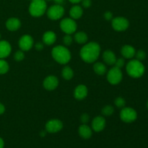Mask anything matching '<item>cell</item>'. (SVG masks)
<instances>
[{
    "mask_svg": "<svg viewBox=\"0 0 148 148\" xmlns=\"http://www.w3.org/2000/svg\"><path fill=\"white\" fill-rule=\"evenodd\" d=\"M101 53L100 45L96 42H90L82 46L79 55L82 60L88 64L94 63L98 59Z\"/></svg>",
    "mask_w": 148,
    "mask_h": 148,
    "instance_id": "obj_1",
    "label": "cell"
},
{
    "mask_svg": "<svg viewBox=\"0 0 148 148\" xmlns=\"http://www.w3.org/2000/svg\"><path fill=\"white\" fill-rule=\"evenodd\" d=\"M52 57L60 64H66L70 61L71 53L69 49L64 46H56L51 51Z\"/></svg>",
    "mask_w": 148,
    "mask_h": 148,
    "instance_id": "obj_2",
    "label": "cell"
},
{
    "mask_svg": "<svg viewBox=\"0 0 148 148\" xmlns=\"http://www.w3.org/2000/svg\"><path fill=\"white\" fill-rule=\"evenodd\" d=\"M127 72L130 77L133 78H139L145 73V66L141 61L132 59L127 63L126 66Z\"/></svg>",
    "mask_w": 148,
    "mask_h": 148,
    "instance_id": "obj_3",
    "label": "cell"
},
{
    "mask_svg": "<svg viewBox=\"0 0 148 148\" xmlns=\"http://www.w3.org/2000/svg\"><path fill=\"white\" fill-rule=\"evenodd\" d=\"M28 10L30 14L33 17H41L47 10L46 0H31Z\"/></svg>",
    "mask_w": 148,
    "mask_h": 148,
    "instance_id": "obj_4",
    "label": "cell"
},
{
    "mask_svg": "<svg viewBox=\"0 0 148 148\" xmlns=\"http://www.w3.org/2000/svg\"><path fill=\"white\" fill-rule=\"evenodd\" d=\"M107 80L111 85H118L121 82L123 78V74L121 69L114 67L111 68L108 72H107Z\"/></svg>",
    "mask_w": 148,
    "mask_h": 148,
    "instance_id": "obj_5",
    "label": "cell"
},
{
    "mask_svg": "<svg viewBox=\"0 0 148 148\" xmlns=\"http://www.w3.org/2000/svg\"><path fill=\"white\" fill-rule=\"evenodd\" d=\"M77 27L76 22L72 18H64L60 22V28L64 33L72 35L75 33Z\"/></svg>",
    "mask_w": 148,
    "mask_h": 148,
    "instance_id": "obj_6",
    "label": "cell"
},
{
    "mask_svg": "<svg viewBox=\"0 0 148 148\" xmlns=\"http://www.w3.org/2000/svg\"><path fill=\"white\" fill-rule=\"evenodd\" d=\"M47 16L52 20H57L62 18L64 14V8L60 4L52 5L46 10Z\"/></svg>",
    "mask_w": 148,
    "mask_h": 148,
    "instance_id": "obj_7",
    "label": "cell"
},
{
    "mask_svg": "<svg viewBox=\"0 0 148 148\" xmlns=\"http://www.w3.org/2000/svg\"><path fill=\"white\" fill-rule=\"evenodd\" d=\"M137 118V114L134 109L130 107L122 108L120 112V119L125 123H132Z\"/></svg>",
    "mask_w": 148,
    "mask_h": 148,
    "instance_id": "obj_8",
    "label": "cell"
},
{
    "mask_svg": "<svg viewBox=\"0 0 148 148\" xmlns=\"http://www.w3.org/2000/svg\"><path fill=\"white\" fill-rule=\"evenodd\" d=\"M111 25L116 31H124L130 26V22L125 17H116L111 20Z\"/></svg>",
    "mask_w": 148,
    "mask_h": 148,
    "instance_id": "obj_9",
    "label": "cell"
},
{
    "mask_svg": "<svg viewBox=\"0 0 148 148\" xmlns=\"http://www.w3.org/2000/svg\"><path fill=\"white\" fill-rule=\"evenodd\" d=\"M63 128V123L59 119H51L46 124V131L49 133H56Z\"/></svg>",
    "mask_w": 148,
    "mask_h": 148,
    "instance_id": "obj_10",
    "label": "cell"
},
{
    "mask_svg": "<svg viewBox=\"0 0 148 148\" xmlns=\"http://www.w3.org/2000/svg\"><path fill=\"white\" fill-rule=\"evenodd\" d=\"M19 47L23 51H27L33 46V39L30 35H24L19 40Z\"/></svg>",
    "mask_w": 148,
    "mask_h": 148,
    "instance_id": "obj_11",
    "label": "cell"
},
{
    "mask_svg": "<svg viewBox=\"0 0 148 148\" xmlns=\"http://www.w3.org/2000/svg\"><path fill=\"white\" fill-rule=\"evenodd\" d=\"M59 85V79L56 77L50 75L44 79L43 82V86L47 90H53Z\"/></svg>",
    "mask_w": 148,
    "mask_h": 148,
    "instance_id": "obj_12",
    "label": "cell"
},
{
    "mask_svg": "<svg viewBox=\"0 0 148 148\" xmlns=\"http://www.w3.org/2000/svg\"><path fill=\"white\" fill-rule=\"evenodd\" d=\"M106 121L104 117L101 116L95 117L92 121V130L95 132H100L105 129Z\"/></svg>",
    "mask_w": 148,
    "mask_h": 148,
    "instance_id": "obj_13",
    "label": "cell"
},
{
    "mask_svg": "<svg viewBox=\"0 0 148 148\" xmlns=\"http://www.w3.org/2000/svg\"><path fill=\"white\" fill-rule=\"evenodd\" d=\"M12 46L7 40H0V59H5L10 56Z\"/></svg>",
    "mask_w": 148,
    "mask_h": 148,
    "instance_id": "obj_14",
    "label": "cell"
},
{
    "mask_svg": "<svg viewBox=\"0 0 148 148\" xmlns=\"http://www.w3.org/2000/svg\"><path fill=\"white\" fill-rule=\"evenodd\" d=\"M88 93V90L85 85H79L76 87L74 91V96L77 100H81L85 99L87 97Z\"/></svg>",
    "mask_w": 148,
    "mask_h": 148,
    "instance_id": "obj_15",
    "label": "cell"
},
{
    "mask_svg": "<svg viewBox=\"0 0 148 148\" xmlns=\"http://www.w3.org/2000/svg\"><path fill=\"white\" fill-rule=\"evenodd\" d=\"M21 27V22L18 18L11 17L6 22V27L10 31H16Z\"/></svg>",
    "mask_w": 148,
    "mask_h": 148,
    "instance_id": "obj_16",
    "label": "cell"
},
{
    "mask_svg": "<svg viewBox=\"0 0 148 148\" xmlns=\"http://www.w3.org/2000/svg\"><path fill=\"white\" fill-rule=\"evenodd\" d=\"M42 39H43V43L45 45L51 46L56 42V35L54 32L49 30V31H46L43 33Z\"/></svg>",
    "mask_w": 148,
    "mask_h": 148,
    "instance_id": "obj_17",
    "label": "cell"
},
{
    "mask_svg": "<svg viewBox=\"0 0 148 148\" xmlns=\"http://www.w3.org/2000/svg\"><path fill=\"white\" fill-rule=\"evenodd\" d=\"M78 133L82 138L85 140L90 139L92 135V130L87 124H82L78 129Z\"/></svg>",
    "mask_w": 148,
    "mask_h": 148,
    "instance_id": "obj_18",
    "label": "cell"
},
{
    "mask_svg": "<svg viewBox=\"0 0 148 148\" xmlns=\"http://www.w3.org/2000/svg\"><path fill=\"white\" fill-rule=\"evenodd\" d=\"M121 55L124 56L125 59H132L134 56H135L136 50L133 46L130 45H124L121 50Z\"/></svg>",
    "mask_w": 148,
    "mask_h": 148,
    "instance_id": "obj_19",
    "label": "cell"
},
{
    "mask_svg": "<svg viewBox=\"0 0 148 148\" xmlns=\"http://www.w3.org/2000/svg\"><path fill=\"white\" fill-rule=\"evenodd\" d=\"M103 59L107 64L114 65L116 60V56L112 51L106 50L103 53Z\"/></svg>",
    "mask_w": 148,
    "mask_h": 148,
    "instance_id": "obj_20",
    "label": "cell"
},
{
    "mask_svg": "<svg viewBox=\"0 0 148 148\" xmlns=\"http://www.w3.org/2000/svg\"><path fill=\"white\" fill-rule=\"evenodd\" d=\"M83 14V10L81 6L74 5L72 7V8L69 10V15H70L71 18L74 19V20H77L79 19Z\"/></svg>",
    "mask_w": 148,
    "mask_h": 148,
    "instance_id": "obj_21",
    "label": "cell"
},
{
    "mask_svg": "<svg viewBox=\"0 0 148 148\" xmlns=\"http://www.w3.org/2000/svg\"><path fill=\"white\" fill-rule=\"evenodd\" d=\"M93 69L95 73L98 75H103L107 72L106 65L101 62H95L93 65Z\"/></svg>",
    "mask_w": 148,
    "mask_h": 148,
    "instance_id": "obj_22",
    "label": "cell"
},
{
    "mask_svg": "<svg viewBox=\"0 0 148 148\" xmlns=\"http://www.w3.org/2000/svg\"><path fill=\"white\" fill-rule=\"evenodd\" d=\"M74 39H75V40L77 43H79V44H85L88 41V35L85 32L79 31L75 33V36H74Z\"/></svg>",
    "mask_w": 148,
    "mask_h": 148,
    "instance_id": "obj_23",
    "label": "cell"
},
{
    "mask_svg": "<svg viewBox=\"0 0 148 148\" xmlns=\"http://www.w3.org/2000/svg\"><path fill=\"white\" fill-rule=\"evenodd\" d=\"M62 75L63 78L66 80H70L74 76V72L72 69L69 66H64L62 71Z\"/></svg>",
    "mask_w": 148,
    "mask_h": 148,
    "instance_id": "obj_24",
    "label": "cell"
},
{
    "mask_svg": "<svg viewBox=\"0 0 148 148\" xmlns=\"http://www.w3.org/2000/svg\"><path fill=\"white\" fill-rule=\"evenodd\" d=\"M10 69L9 64L4 59H0V75H4Z\"/></svg>",
    "mask_w": 148,
    "mask_h": 148,
    "instance_id": "obj_25",
    "label": "cell"
},
{
    "mask_svg": "<svg viewBox=\"0 0 148 148\" xmlns=\"http://www.w3.org/2000/svg\"><path fill=\"white\" fill-rule=\"evenodd\" d=\"M114 111V107H113L112 106L108 105V106H104L103 108H102L101 112H102V114L103 116H110L112 115Z\"/></svg>",
    "mask_w": 148,
    "mask_h": 148,
    "instance_id": "obj_26",
    "label": "cell"
},
{
    "mask_svg": "<svg viewBox=\"0 0 148 148\" xmlns=\"http://www.w3.org/2000/svg\"><path fill=\"white\" fill-rule=\"evenodd\" d=\"M114 103H115L116 106L118 107V108H121L124 107V106H125L126 104V101L123 98H121V97H118V98H116L115 101H114Z\"/></svg>",
    "mask_w": 148,
    "mask_h": 148,
    "instance_id": "obj_27",
    "label": "cell"
},
{
    "mask_svg": "<svg viewBox=\"0 0 148 148\" xmlns=\"http://www.w3.org/2000/svg\"><path fill=\"white\" fill-rule=\"evenodd\" d=\"M25 58V54L24 51H23L22 50H19L17 51H16L14 54V60L17 61V62H21Z\"/></svg>",
    "mask_w": 148,
    "mask_h": 148,
    "instance_id": "obj_28",
    "label": "cell"
},
{
    "mask_svg": "<svg viewBox=\"0 0 148 148\" xmlns=\"http://www.w3.org/2000/svg\"><path fill=\"white\" fill-rule=\"evenodd\" d=\"M63 42L65 46H69L72 44V42H73V38H72V37L71 36V35L66 34V36H64V37Z\"/></svg>",
    "mask_w": 148,
    "mask_h": 148,
    "instance_id": "obj_29",
    "label": "cell"
},
{
    "mask_svg": "<svg viewBox=\"0 0 148 148\" xmlns=\"http://www.w3.org/2000/svg\"><path fill=\"white\" fill-rule=\"evenodd\" d=\"M135 56L137 58L136 59L139 61H143L146 58V53L143 50H139L138 51L136 52Z\"/></svg>",
    "mask_w": 148,
    "mask_h": 148,
    "instance_id": "obj_30",
    "label": "cell"
},
{
    "mask_svg": "<svg viewBox=\"0 0 148 148\" xmlns=\"http://www.w3.org/2000/svg\"><path fill=\"white\" fill-rule=\"evenodd\" d=\"M125 64V61L123 58H119V59H116L115 64H114V66L119 68V69H121L123 66Z\"/></svg>",
    "mask_w": 148,
    "mask_h": 148,
    "instance_id": "obj_31",
    "label": "cell"
},
{
    "mask_svg": "<svg viewBox=\"0 0 148 148\" xmlns=\"http://www.w3.org/2000/svg\"><path fill=\"white\" fill-rule=\"evenodd\" d=\"M81 122L84 124H86L87 123L89 122L90 116L88 114H82L80 116Z\"/></svg>",
    "mask_w": 148,
    "mask_h": 148,
    "instance_id": "obj_32",
    "label": "cell"
},
{
    "mask_svg": "<svg viewBox=\"0 0 148 148\" xmlns=\"http://www.w3.org/2000/svg\"><path fill=\"white\" fill-rule=\"evenodd\" d=\"M103 17H104V18H105L106 20H108V21H109V20H112L113 18H114L112 12L110 11L106 12L103 14Z\"/></svg>",
    "mask_w": 148,
    "mask_h": 148,
    "instance_id": "obj_33",
    "label": "cell"
},
{
    "mask_svg": "<svg viewBox=\"0 0 148 148\" xmlns=\"http://www.w3.org/2000/svg\"><path fill=\"white\" fill-rule=\"evenodd\" d=\"M82 6L85 8H89L92 4V1L91 0H82Z\"/></svg>",
    "mask_w": 148,
    "mask_h": 148,
    "instance_id": "obj_34",
    "label": "cell"
},
{
    "mask_svg": "<svg viewBox=\"0 0 148 148\" xmlns=\"http://www.w3.org/2000/svg\"><path fill=\"white\" fill-rule=\"evenodd\" d=\"M43 47H44V43H37L35 45V48L37 51L43 50Z\"/></svg>",
    "mask_w": 148,
    "mask_h": 148,
    "instance_id": "obj_35",
    "label": "cell"
},
{
    "mask_svg": "<svg viewBox=\"0 0 148 148\" xmlns=\"http://www.w3.org/2000/svg\"><path fill=\"white\" fill-rule=\"evenodd\" d=\"M5 111V107L1 103H0V115L3 114Z\"/></svg>",
    "mask_w": 148,
    "mask_h": 148,
    "instance_id": "obj_36",
    "label": "cell"
},
{
    "mask_svg": "<svg viewBox=\"0 0 148 148\" xmlns=\"http://www.w3.org/2000/svg\"><path fill=\"white\" fill-rule=\"evenodd\" d=\"M53 1L56 3V4H60V5H62V4L64 3L65 0H53Z\"/></svg>",
    "mask_w": 148,
    "mask_h": 148,
    "instance_id": "obj_37",
    "label": "cell"
},
{
    "mask_svg": "<svg viewBox=\"0 0 148 148\" xmlns=\"http://www.w3.org/2000/svg\"><path fill=\"white\" fill-rule=\"evenodd\" d=\"M4 142L2 138L0 137V148H4Z\"/></svg>",
    "mask_w": 148,
    "mask_h": 148,
    "instance_id": "obj_38",
    "label": "cell"
},
{
    "mask_svg": "<svg viewBox=\"0 0 148 148\" xmlns=\"http://www.w3.org/2000/svg\"><path fill=\"white\" fill-rule=\"evenodd\" d=\"M69 1H70L71 3H72V4H78V3L80 2L82 0H69Z\"/></svg>",
    "mask_w": 148,
    "mask_h": 148,
    "instance_id": "obj_39",
    "label": "cell"
},
{
    "mask_svg": "<svg viewBox=\"0 0 148 148\" xmlns=\"http://www.w3.org/2000/svg\"><path fill=\"white\" fill-rule=\"evenodd\" d=\"M46 131H42L40 133L41 137H45V136H46Z\"/></svg>",
    "mask_w": 148,
    "mask_h": 148,
    "instance_id": "obj_40",
    "label": "cell"
},
{
    "mask_svg": "<svg viewBox=\"0 0 148 148\" xmlns=\"http://www.w3.org/2000/svg\"><path fill=\"white\" fill-rule=\"evenodd\" d=\"M147 108H148V101H147Z\"/></svg>",
    "mask_w": 148,
    "mask_h": 148,
    "instance_id": "obj_41",
    "label": "cell"
},
{
    "mask_svg": "<svg viewBox=\"0 0 148 148\" xmlns=\"http://www.w3.org/2000/svg\"><path fill=\"white\" fill-rule=\"evenodd\" d=\"M0 39H1V34H0Z\"/></svg>",
    "mask_w": 148,
    "mask_h": 148,
    "instance_id": "obj_42",
    "label": "cell"
},
{
    "mask_svg": "<svg viewBox=\"0 0 148 148\" xmlns=\"http://www.w3.org/2000/svg\"><path fill=\"white\" fill-rule=\"evenodd\" d=\"M47 1H50V0H47Z\"/></svg>",
    "mask_w": 148,
    "mask_h": 148,
    "instance_id": "obj_43",
    "label": "cell"
}]
</instances>
